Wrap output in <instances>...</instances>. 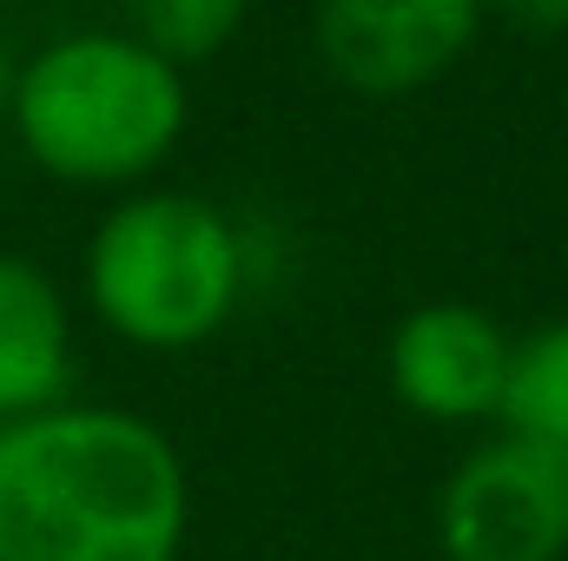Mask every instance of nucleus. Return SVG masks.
Segmentation results:
<instances>
[{"label":"nucleus","mask_w":568,"mask_h":561,"mask_svg":"<svg viewBox=\"0 0 568 561\" xmlns=\"http://www.w3.org/2000/svg\"><path fill=\"white\" fill-rule=\"evenodd\" d=\"M192 476L152 417L60 404L0 429V561H179Z\"/></svg>","instance_id":"nucleus-1"},{"label":"nucleus","mask_w":568,"mask_h":561,"mask_svg":"<svg viewBox=\"0 0 568 561\" xmlns=\"http://www.w3.org/2000/svg\"><path fill=\"white\" fill-rule=\"evenodd\" d=\"M13 140L20 152L80 192H126L152 178L192 120L185 73L140 47L126 27L60 33L13 80Z\"/></svg>","instance_id":"nucleus-2"},{"label":"nucleus","mask_w":568,"mask_h":561,"mask_svg":"<svg viewBox=\"0 0 568 561\" xmlns=\"http://www.w3.org/2000/svg\"><path fill=\"white\" fill-rule=\"evenodd\" d=\"M93 317L152 357L212 344L245 297V232L199 192H126L87 238Z\"/></svg>","instance_id":"nucleus-3"},{"label":"nucleus","mask_w":568,"mask_h":561,"mask_svg":"<svg viewBox=\"0 0 568 561\" xmlns=\"http://www.w3.org/2000/svg\"><path fill=\"white\" fill-rule=\"evenodd\" d=\"M436 549L449 561H562L568 462L496 429L449 469L436 496Z\"/></svg>","instance_id":"nucleus-4"},{"label":"nucleus","mask_w":568,"mask_h":561,"mask_svg":"<svg viewBox=\"0 0 568 561\" xmlns=\"http://www.w3.org/2000/svg\"><path fill=\"white\" fill-rule=\"evenodd\" d=\"M483 20V0H317L311 47L344 93L410 100L476 47Z\"/></svg>","instance_id":"nucleus-5"},{"label":"nucleus","mask_w":568,"mask_h":561,"mask_svg":"<svg viewBox=\"0 0 568 561\" xmlns=\"http://www.w3.org/2000/svg\"><path fill=\"white\" fill-rule=\"evenodd\" d=\"M509 364H516V337L456 297H436L397 317L390 350H384V377L390 397L424 422H496L503 417V390H509Z\"/></svg>","instance_id":"nucleus-6"},{"label":"nucleus","mask_w":568,"mask_h":561,"mask_svg":"<svg viewBox=\"0 0 568 561\" xmlns=\"http://www.w3.org/2000/svg\"><path fill=\"white\" fill-rule=\"evenodd\" d=\"M73 310L47 265L0 252V422L73 404Z\"/></svg>","instance_id":"nucleus-7"},{"label":"nucleus","mask_w":568,"mask_h":561,"mask_svg":"<svg viewBox=\"0 0 568 561\" xmlns=\"http://www.w3.org/2000/svg\"><path fill=\"white\" fill-rule=\"evenodd\" d=\"M496 422L568 462V317L516 337V364H509V390H503Z\"/></svg>","instance_id":"nucleus-8"},{"label":"nucleus","mask_w":568,"mask_h":561,"mask_svg":"<svg viewBox=\"0 0 568 561\" xmlns=\"http://www.w3.org/2000/svg\"><path fill=\"white\" fill-rule=\"evenodd\" d=\"M120 13L140 47H152L159 60H172L185 73L239 40L252 0H120Z\"/></svg>","instance_id":"nucleus-9"},{"label":"nucleus","mask_w":568,"mask_h":561,"mask_svg":"<svg viewBox=\"0 0 568 561\" xmlns=\"http://www.w3.org/2000/svg\"><path fill=\"white\" fill-rule=\"evenodd\" d=\"M489 20L529 33V40H562L568 33V0H483Z\"/></svg>","instance_id":"nucleus-10"},{"label":"nucleus","mask_w":568,"mask_h":561,"mask_svg":"<svg viewBox=\"0 0 568 561\" xmlns=\"http://www.w3.org/2000/svg\"><path fill=\"white\" fill-rule=\"evenodd\" d=\"M0 429H7V422H0Z\"/></svg>","instance_id":"nucleus-11"}]
</instances>
